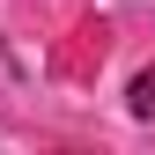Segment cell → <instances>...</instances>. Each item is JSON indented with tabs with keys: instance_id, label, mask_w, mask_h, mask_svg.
Listing matches in <instances>:
<instances>
[{
	"instance_id": "6da1fadb",
	"label": "cell",
	"mask_w": 155,
	"mask_h": 155,
	"mask_svg": "<svg viewBox=\"0 0 155 155\" xmlns=\"http://www.w3.org/2000/svg\"><path fill=\"white\" fill-rule=\"evenodd\" d=\"M126 104H133V118H148V126H155V67H140V74H133Z\"/></svg>"
}]
</instances>
